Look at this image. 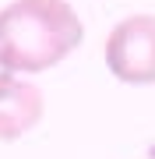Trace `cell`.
Masks as SVG:
<instances>
[{
	"instance_id": "obj_1",
	"label": "cell",
	"mask_w": 155,
	"mask_h": 159,
	"mask_svg": "<svg viewBox=\"0 0 155 159\" xmlns=\"http://www.w3.org/2000/svg\"><path fill=\"white\" fill-rule=\"evenodd\" d=\"M85 25L67 0H11L0 11V71L42 74L67 60Z\"/></svg>"
},
{
	"instance_id": "obj_2",
	"label": "cell",
	"mask_w": 155,
	"mask_h": 159,
	"mask_svg": "<svg viewBox=\"0 0 155 159\" xmlns=\"http://www.w3.org/2000/svg\"><path fill=\"white\" fill-rule=\"evenodd\" d=\"M106 67L123 85H155V14H131L106 35Z\"/></svg>"
},
{
	"instance_id": "obj_3",
	"label": "cell",
	"mask_w": 155,
	"mask_h": 159,
	"mask_svg": "<svg viewBox=\"0 0 155 159\" xmlns=\"http://www.w3.org/2000/svg\"><path fill=\"white\" fill-rule=\"evenodd\" d=\"M42 113V92L32 81H21V74L0 71V142H18L21 134H28Z\"/></svg>"
}]
</instances>
